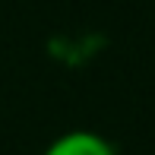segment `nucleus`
I'll list each match as a JSON object with an SVG mask.
<instances>
[{
  "instance_id": "obj_1",
  "label": "nucleus",
  "mask_w": 155,
  "mask_h": 155,
  "mask_svg": "<svg viewBox=\"0 0 155 155\" xmlns=\"http://www.w3.org/2000/svg\"><path fill=\"white\" fill-rule=\"evenodd\" d=\"M41 155H117L114 146L95 130H67Z\"/></svg>"
}]
</instances>
